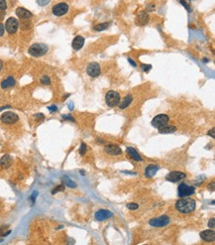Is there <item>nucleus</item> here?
Returning a JSON list of instances; mask_svg holds the SVG:
<instances>
[{"label":"nucleus","mask_w":215,"mask_h":245,"mask_svg":"<svg viewBox=\"0 0 215 245\" xmlns=\"http://www.w3.org/2000/svg\"><path fill=\"white\" fill-rule=\"evenodd\" d=\"M15 79L13 76H8L7 79H4L3 82H1V88H11V86L15 85Z\"/></svg>","instance_id":"22"},{"label":"nucleus","mask_w":215,"mask_h":245,"mask_svg":"<svg viewBox=\"0 0 215 245\" xmlns=\"http://www.w3.org/2000/svg\"><path fill=\"white\" fill-rule=\"evenodd\" d=\"M108 23H101V24H97L94 26V30L95 31H103L105 29L108 28Z\"/></svg>","instance_id":"25"},{"label":"nucleus","mask_w":215,"mask_h":245,"mask_svg":"<svg viewBox=\"0 0 215 245\" xmlns=\"http://www.w3.org/2000/svg\"><path fill=\"white\" fill-rule=\"evenodd\" d=\"M127 207H128L129 209H132V210H135V209H138V204L137 203H128L127 204Z\"/></svg>","instance_id":"30"},{"label":"nucleus","mask_w":215,"mask_h":245,"mask_svg":"<svg viewBox=\"0 0 215 245\" xmlns=\"http://www.w3.org/2000/svg\"><path fill=\"white\" fill-rule=\"evenodd\" d=\"M105 101H106V104L110 107L117 106L120 102V94L114 91H108L106 97H105Z\"/></svg>","instance_id":"3"},{"label":"nucleus","mask_w":215,"mask_h":245,"mask_svg":"<svg viewBox=\"0 0 215 245\" xmlns=\"http://www.w3.org/2000/svg\"><path fill=\"white\" fill-rule=\"evenodd\" d=\"M196 207V203L194 200L185 197L180 198L176 203V209L182 213H189L192 212Z\"/></svg>","instance_id":"1"},{"label":"nucleus","mask_w":215,"mask_h":245,"mask_svg":"<svg viewBox=\"0 0 215 245\" xmlns=\"http://www.w3.org/2000/svg\"><path fill=\"white\" fill-rule=\"evenodd\" d=\"M50 1H51V0H37V3H38L40 6H46L49 4Z\"/></svg>","instance_id":"29"},{"label":"nucleus","mask_w":215,"mask_h":245,"mask_svg":"<svg viewBox=\"0 0 215 245\" xmlns=\"http://www.w3.org/2000/svg\"><path fill=\"white\" fill-rule=\"evenodd\" d=\"M73 102H70V105H68V106H70V110H71V109H73Z\"/></svg>","instance_id":"42"},{"label":"nucleus","mask_w":215,"mask_h":245,"mask_svg":"<svg viewBox=\"0 0 215 245\" xmlns=\"http://www.w3.org/2000/svg\"><path fill=\"white\" fill-rule=\"evenodd\" d=\"M18 27H19V22L14 17H10L5 23V29L7 30L9 34H14L17 31Z\"/></svg>","instance_id":"8"},{"label":"nucleus","mask_w":215,"mask_h":245,"mask_svg":"<svg viewBox=\"0 0 215 245\" xmlns=\"http://www.w3.org/2000/svg\"><path fill=\"white\" fill-rule=\"evenodd\" d=\"M171 219L168 215H162L160 218H156L151 219L149 223L152 226H155V227H162V226H166L170 223Z\"/></svg>","instance_id":"6"},{"label":"nucleus","mask_w":215,"mask_h":245,"mask_svg":"<svg viewBox=\"0 0 215 245\" xmlns=\"http://www.w3.org/2000/svg\"><path fill=\"white\" fill-rule=\"evenodd\" d=\"M68 11V6L65 3H59L53 7V13L56 16H63Z\"/></svg>","instance_id":"10"},{"label":"nucleus","mask_w":215,"mask_h":245,"mask_svg":"<svg viewBox=\"0 0 215 245\" xmlns=\"http://www.w3.org/2000/svg\"><path fill=\"white\" fill-rule=\"evenodd\" d=\"M64 185H60V186H58V187H56L54 190L52 191V194L55 195V194L59 193V192H64Z\"/></svg>","instance_id":"26"},{"label":"nucleus","mask_w":215,"mask_h":245,"mask_svg":"<svg viewBox=\"0 0 215 245\" xmlns=\"http://www.w3.org/2000/svg\"><path fill=\"white\" fill-rule=\"evenodd\" d=\"M104 151L106 152L107 154L113 155V156H117V155H120L121 153H122L121 148L115 144H109V145H107V146H105Z\"/></svg>","instance_id":"13"},{"label":"nucleus","mask_w":215,"mask_h":245,"mask_svg":"<svg viewBox=\"0 0 215 245\" xmlns=\"http://www.w3.org/2000/svg\"><path fill=\"white\" fill-rule=\"evenodd\" d=\"M16 15L23 20H28L33 16V14L31 13L29 10H27V9H25L23 7H18L16 9Z\"/></svg>","instance_id":"15"},{"label":"nucleus","mask_w":215,"mask_h":245,"mask_svg":"<svg viewBox=\"0 0 215 245\" xmlns=\"http://www.w3.org/2000/svg\"><path fill=\"white\" fill-rule=\"evenodd\" d=\"M63 118H64V119H70V121H74V118H73V117H71V116H70V115H64V116H63Z\"/></svg>","instance_id":"37"},{"label":"nucleus","mask_w":215,"mask_h":245,"mask_svg":"<svg viewBox=\"0 0 215 245\" xmlns=\"http://www.w3.org/2000/svg\"><path fill=\"white\" fill-rule=\"evenodd\" d=\"M0 120L5 124H13L19 120V117L16 113L11 112V111H6L1 115Z\"/></svg>","instance_id":"5"},{"label":"nucleus","mask_w":215,"mask_h":245,"mask_svg":"<svg viewBox=\"0 0 215 245\" xmlns=\"http://www.w3.org/2000/svg\"><path fill=\"white\" fill-rule=\"evenodd\" d=\"M132 100H133V97L131 94H128V95H126V97L123 98L122 101L119 102L118 106H119L121 109H124V108H126V107L129 106V105L131 104V102H132Z\"/></svg>","instance_id":"21"},{"label":"nucleus","mask_w":215,"mask_h":245,"mask_svg":"<svg viewBox=\"0 0 215 245\" xmlns=\"http://www.w3.org/2000/svg\"><path fill=\"white\" fill-rule=\"evenodd\" d=\"M149 19H150V17H149V14L147 12L141 11L136 17V24L138 26H145L149 22Z\"/></svg>","instance_id":"11"},{"label":"nucleus","mask_w":215,"mask_h":245,"mask_svg":"<svg viewBox=\"0 0 215 245\" xmlns=\"http://www.w3.org/2000/svg\"><path fill=\"white\" fill-rule=\"evenodd\" d=\"M4 15H5V11L4 10H0V21L4 18Z\"/></svg>","instance_id":"38"},{"label":"nucleus","mask_w":215,"mask_h":245,"mask_svg":"<svg viewBox=\"0 0 215 245\" xmlns=\"http://www.w3.org/2000/svg\"><path fill=\"white\" fill-rule=\"evenodd\" d=\"M142 69H143V71H144V72L148 73L149 71H150V70L152 69V66H151V65H143V66H142Z\"/></svg>","instance_id":"32"},{"label":"nucleus","mask_w":215,"mask_h":245,"mask_svg":"<svg viewBox=\"0 0 215 245\" xmlns=\"http://www.w3.org/2000/svg\"><path fill=\"white\" fill-rule=\"evenodd\" d=\"M176 131V126H163L159 128V132L161 134H170V133H173Z\"/></svg>","instance_id":"23"},{"label":"nucleus","mask_w":215,"mask_h":245,"mask_svg":"<svg viewBox=\"0 0 215 245\" xmlns=\"http://www.w3.org/2000/svg\"><path fill=\"white\" fill-rule=\"evenodd\" d=\"M183 1H191V0H183Z\"/></svg>","instance_id":"44"},{"label":"nucleus","mask_w":215,"mask_h":245,"mask_svg":"<svg viewBox=\"0 0 215 245\" xmlns=\"http://www.w3.org/2000/svg\"><path fill=\"white\" fill-rule=\"evenodd\" d=\"M62 182H63V184H64V185L67 186V187H70V188H71V189L76 188V182H73V180H70V177H67V176H64L63 178H62Z\"/></svg>","instance_id":"24"},{"label":"nucleus","mask_w":215,"mask_h":245,"mask_svg":"<svg viewBox=\"0 0 215 245\" xmlns=\"http://www.w3.org/2000/svg\"><path fill=\"white\" fill-rule=\"evenodd\" d=\"M85 38L82 36H76V38L73 39V43H71V46H73V49L74 50H79L82 48V46L85 45Z\"/></svg>","instance_id":"18"},{"label":"nucleus","mask_w":215,"mask_h":245,"mask_svg":"<svg viewBox=\"0 0 215 245\" xmlns=\"http://www.w3.org/2000/svg\"><path fill=\"white\" fill-rule=\"evenodd\" d=\"M12 164V159L9 155H4L1 159H0V166L4 169H8Z\"/></svg>","instance_id":"20"},{"label":"nucleus","mask_w":215,"mask_h":245,"mask_svg":"<svg viewBox=\"0 0 215 245\" xmlns=\"http://www.w3.org/2000/svg\"><path fill=\"white\" fill-rule=\"evenodd\" d=\"M179 1H180V3H182V4L183 6H185V7L186 9H188V12H191V6H189V5L188 4V3L185 2V1H183V0H179Z\"/></svg>","instance_id":"33"},{"label":"nucleus","mask_w":215,"mask_h":245,"mask_svg":"<svg viewBox=\"0 0 215 245\" xmlns=\"http://www.w3.org/2000/svg\"><path fill=\"white\" fill-rule=\"evenodd\" d=\"M126 152L127 153L129 154V156L132 158L133 160H135V161H137V162H142V158H141V156H140L139 155V153L138 152H137L135 149L134 148H132V147H128L126 149Z\"/></svg>","instance_id":"19"},{"label":"nucleus","mask_w":215,"mask_h":245,"mask_svg":"<svg viewBox=\"0 0 215 245\" xmlns=\"http://www.w3.org/2000/svg\"><path fill=\"white\" fill-rule=\"evenodd\" d=\"M7 8V4H6L5 0H0V10H4Z\"/></svg>","instance_id":"31"},{"label":"nucleus","mask_w":215,"mask_h":245,"mask_svg":"<svg viewBox=\"0 0 215 245\" xmlns=\"http://www.w3.org/2000/svg\"><path fill=\"white\" fill-rule=\"evenodd\" d=\"M128 61H129V63H130L131 65H132L133 67H136V66H137L136 63H135V62H134V61L132 60V59H130V58H129V59H128Z\"/></svg>","instance_id":"41"},{"label":"nucleus","mask_w":215,"mask_h":245,"mask_svg":"<svg viewBox=\"0 0 215 245\" xmlns=\"http://www.w3.org/2000/svg\"><path fill=\"white\" fill-rule=\"evenodd\" d=\"M155 8H156L155 4H150V5H148V6H147V10H149V11H153Z\"/></svg>","instance_id":"36"},{"label":"nucleus","mask_w":215,"mask_h":245,"mask_svg":"<svg viewBox=\"0 0 215 245\" xmlns=\"http://www.w3.org/2000/svg\"><path fill=\"white\" fill-rule=\"evenodd\" d=\"M169 120L170 118L167 114H159V115H157L152 120V125L155 126L156 128H160V127L167 125Z\"/></svg>","instance_id":"7"},{"label":"nucleus","mask_w":215,"mask_h":245,"mask_svg":"<svg viewBox=\"0 0 215 245\" xmlns=\"http://www.w3.org/2000/svg\"><path fill=\"white\" fill-rule=\"evenodd\" d=\"M100 66L97 63H90L88 66H87L86 73L88 74L89 76L91 77H96L100 74Z\"/></svg>","instance_id":"9"},{"label":"nucleus","mask_w":215,"mask_h":245,"mask_svg":"<svg viewBox=\"0 0 215 245\" xmlns=\"http://www.w3.org/2000/svg\"><path fill=\"white\" fill-rule=\"evenodd\" d=\"M41 82L43 83V85H48L51 83V79H50V77L48 76H42V79H41Z\"/></svg>","instance_id":"27"},{"label":"nucleus","mask_w":215,"mask_h":245,"mask_svg":"<svg viewBox=\"0 0 215 245\" xmlns=\"http://www.w3.org/2000/svg\"><path fill=\"white\" fill-rule=\"evenodd\" d=\"M4 31H5V26L2 23H0V37L3 36V34H4Z\"/></svg>","instance_id":"34"},{"label":"nucleus","mask_w":215,"mask_h":245,"mask_svg":"<svg viewBox=\"0 0 215 245\" xmlns=\"http://www.w3.org/2000/svg\"><path fill=\"white\" fill-rule=\"evenodd\" d=\"M159 166H156V165H149L147 168H146L145 170V176H146V178H149V179H151L153 178L156 174H157V172L159 171Z\"/></svg>","instance_id":"17"},{"label":"nucleus","mask_w":215,"mask_h":245,"mask_svg":"<svg viewBox=\"0 0 215 245\" xmlns=\"http://www.w3.org/2000/svg\"><path fill=\"white\" fill-rule=\"evenodd\" d=\"M195 192L194 187H191V186H188L186 184H180L179 186V189H177V195L180 197H188L194 195Z\"/></svg>","instance_id":"4"},{"label":"nucleus","mask_w":215,"mask_h":245,"mask_svg":"<svg viewBox=\"0 0 215 245\" xmlns=\"http://www.w3.org/2000/svg\"><path fill=\"white\" fill-rule=\"evenodd\" d=\"M2 66H3V63H2V61L0 60V71H1V69H2Z\"/></svg>","instance_id":"43"},{"label":"nucleus","mask_w":215,"mask_h":245,"mask_svg":"<svg viewBox=\"0 0 215 245\" xmlns=\"http://www.w3.org/2000/svg\"><path fill=\"white\" fill-rule=\"evenodd\" d=\"M113 215V213L109 210L106 209H99L97 212L95 213V218L99 221H103L105 219L110 218L111 216Z\"/></svg>","instance_id":"14"},{"label":"nucleus","mask_w":215,"mask_h":245,"mask_svg":"<svg viewBox=\"0 0 215 245\" xmlns=\"http://www.w3.org/2000/svg\"><path fill=\"white\" fill-rule=\"evenodd\" d=\"M185 177H186V176H185V173L174 171V172L170 173L169 175L167 176V178H166V179H167V181H169V182L176 183V182L180 181V180L185 179Z\"/></svg>","instance_id":"12"},{"label":"nucleus","mask_w":215,"mask_h":245,"mask_svg":"<svg viewBox=\"0 0 215 245\" xmlns=\"http://www.w3.org/2000/svg\"><path fill=\"white\" fill-rule=\"evenodd\" d=\"M48 109L50 111H57L58 110V107L57 106H50V107H48Z\"/></svg>","instance_id":"39"},{"label":"nucleus","mask_w":215,"mask_h":245,"mask_svg":"<svg viewBox=\"0 0 215 245\" xmlns=\"http://www.w3.org/2000/svg\"><path fill=\"white\" fill-rule=\"evenodd\" d=\"M29 54L33 57H42L48 52V46L45 44H42V43H36V44H33L28 50Z\"/></svg>","instance_id":"2"},{"label":"nucleus","mask_w":215,"mask_h":245,"mask_svg":"<svg viewBox=\"0 0 215 245\" xmlns=\"http://www.w3.org/2000/svg\"><path fill=\"white\" fill-rule=\"evenodd\" d=\"M200 237L204 241H208V242H213L215 240V232L213 230H204L200 233Z\"/></svg>","instance_id":"16"},{"label":"nucleus","mask_w":215,"mask_h":245,"mask_svg":"<svg viewBox=\"0 0 215 245\" xmlns=\"http://www.w3.org/2000/svg\"><path fill=\"white\" fill-rule=\"evenodd\" d=\"M214 221H215V219H214V218H211V219H210L209 222H208V225H209V227H211V228H214V226H215V224H214Z\"/></svg>","instance_id":"35"},{"label":"nucleus","mask_w":215,"mask_h":245,"mask_svg":"<svg viewBox=\"0 0 215 245\" xmlns=\"http://www.w3.org/2000/svg\"><path fill=\"white\" fill-rule=\"evenodd\" d=\"M208 135H211V137H213V138L215 137V134H214V128H212V129L210 130L209 132H208Z\"/></svg>","instance_id":"40"},{"label":"nucleus","mask_w":215,"mask_h":245,"mask_svg":"<svg viewBox=\"0 0 215 245\" xmlns=\"http://www.w3.org/2000/svg\"><path fill=\"white\" fill-rule=\"evenodd\" d=\"M85 152H86V144L82 143L80 148H79V153H80V155H83V154H85Z\"/></svg>","instance_id":"28"}]
</instances>
